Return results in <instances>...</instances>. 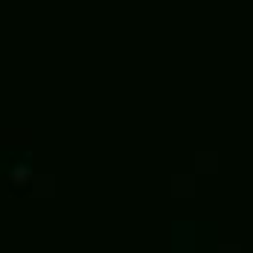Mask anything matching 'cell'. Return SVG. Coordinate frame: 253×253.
I'll return each instance as SVG.
<instances>
[{
    "label": "cell",
    "instance_id": "obj_1",
    "mask_svg": "<svg viewBox=\"0 0 253 253\" xmlns=\"http://www.w3.org/2000/svg\"><path fill=\"white\" fill-rule=\"evenodd\" d=\"M24 177H29V172H26V169H18V172H15V180H24Z\"/></svg>",
    "mask_w": 253,
    "mask_h": 253
}]
</instances>
